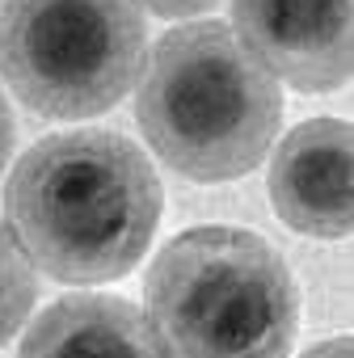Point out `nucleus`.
I'll use <instances>...</instances> for the list:
<instances>
[{"instance_id": "nucleus-1", "label": "nucleus", "mask_w": 354, "mask_h": 358, "mask_svg": "<svg viewBox=\"0 0 354 358\" xmlns=\"http://www.w3.org/2000/svg\"><path fill=\"white\" fill-rule=\"evenodd\" d=\"M5 211L30 266L59 282H110L148 253L160 182L118 131H64L17 160Z\"/></svg>"}, {"instance_id": "nucleus-2", "label": "nucleus", "mask_w": 354, "mask_h": 358, "mask_svg": "<svg viewBox=\"0 0 354 358\" xmlns=\"http://www.w3.org/2000/svg\"><path fill=\"white\" fill-rule=\"evenodd\" d=\"M135 118L173 173L190 182H228L270 152L283 93L228 26L194 22L152 47L139 72Z\"/></svg>"}, {"instance_id": "nucleus-3", "label": "nucleus", "mask_w": 354, "mask_h": 358, "mask_svg": "<svg viewBox=\"0 0 354 358\" xmlns=\"http://www.w3.org/2000/svg\"><path fill=\"white\" fill-rule=\"evenodd\" d=\"M160 358H287L299 299L274 245L245 228L173 236L143 282Z\"/></svg>"}, {"instance_id": "nucleus-4", "label": "nucleus", "mask_w": 354, "mask_h": 358, "mask_svg": "<svg viewBox=\"0 0 354 358\" xmlns=\"http://www.w3.org/2000/svg\"><path fill=\"white\" fill-rule=\"evenodd\" d=\"M135 0H5L0 76L43 118H93L127 97L143 68Z\"/></svg>"}, {"instance_id": "nucleus-5", "label": "nucleus", "mask_w": 354, "mask_h": 358, "mask_svg": "<svg viewBox=\"0 0 354 358\" xmlns=\"http://www.w3.org/2000/svg\"><path fill=\"white\" fill-rule=\"evenodd\" d=\"M241 47L299 93L350 80V0H232Z\"/></svg>"}, {"instance_id": "nucleus-6", "label": "nucleus", "mask_w": 354, "mask_h": 358, "mask_svg": "<svg viewBox=\"0 0 354 358\" xmlns=\"http://www.w3.org/2000/svg\"><path fill=\"white\" fill-rule=\"evenodd\" d=\"M270 199L287 228L320 241L350 232V127L312 118L295 127L270 164Z\"/></svg>"}, {"instance_id": "nucleus-7", "label": "nucleus", "mask_w": 354, "mask_h": 358, "mask_svg": "<svg viewBox=\"0 0 354 358\" xmlns=\"http://www.w3.org/2000/svg\"><path fill=\"white\" fill-rule=\"evenodd\" d=\"M22 358H160V350L135 303L68 295L30 324Z\"/></svg>"}, {"instance_id": "nucleus-8", "label": "nucleus", "mask_w": 354, "mask_h": 358, "mask_svg": "<svg viewBox=\"0 0 354 358\" xmlns=\"http://www.w3.org/2000/svg\"><path fill=\"white\" fill-rule=\"evenodd\" d=\"M34 295H38L34 266L22 253L9 224H0V345L26 324V316L34 308Z\"/></svg>"}, {"instance_id": "nucleus-9", "label": "nucleus", "mask_w": 354, "mask_h": 358, "mask_svg": "<svg viewBox=\"0 0 354 358\" xmlns=\"http://www.w3.org/2000/svg\"><path fill=\"white\" fill-rule=\"evenodd\" d=\"M135 5L152 9L156 17H194V13H207L220 0H135Z\"/></svg>"}, {"instance_id": "nucleus-10", "label": "nucleus", "mask_w": 354, "mask_h": 358, "mask_svg": "<svg viewBox=\"0 0 354 358\" xmlns=\"http://www.w3.org/2000/svg\"><path fill=\"white\" fill-rule=\"evenodd\" d=\"M9 152H13V114H9V101H5V93H0V169H5Z\"/></svg>"}, {"instance_id": "nucleus-11", "label": "nucleus", "mask_w": 354, "mask_h": 358, "mask_svg": "<svg viewBox=\"0 0 354 358\" xmlns=\"http://www.w3.org/2000/svg\"><path fill=\"white\" fill-rule=\"evenodd\" d=\"M304 358H350V337H333V341H320L316 350H308Z\"/></svg>"}]
</instances>
